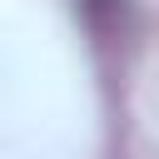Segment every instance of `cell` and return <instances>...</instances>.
<instances>
[{"label":"cell","mask_w":159,"mask_h":159,"mask_svg":"<svg viewBox=\"0 0 159 159\" xmlns=\"http://www.w3.org/2000/svg\"><path fill=\"white\" fill-rule=\"evenodd\" d=\"M80 5H84V15H89V20H104V15L114 10V0H80Z\"/></svg>","instance_id":"obj_1"}]
</instances>
